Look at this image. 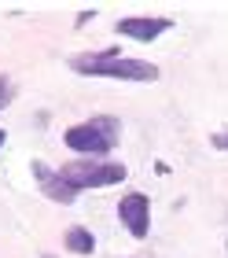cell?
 I'll return each mask as SVG.
<instances>
[{
  "mask_svg": "<svg viewBox=\"0 0 228 258\" xmlns=\"http://www.w3.org/2000/svg\"><path fill=\"white\" fill-rule=\"evenodd\" d=\"M0 144H4V129H0Z\"/></svg>",
  "mask_w": 228,
  "mask_h": 258,
  "instance_id": "cell-9",
  "label": "cell"
},
{
  "mask_svg": "<svg viewBox=\"0 0 228 258\" xmlns=\"http://www.w3.org/2000/svg\"><path fill=\"white\" fill-rule=\"evenodd\" d=\"M170 26H173L170 19H122L118 22V33H122V37H133V41H155Z\"/></svg>",
  "mask_w": 228,
  "mask_h": 258,
  "instance_id": "cell-6",
  "label": "cell"
},
{
  "mask_svg": "<svg viewBox=\"0 0 228 258\" xmlns=\"http://www.w3.org/2000/svg\"><path fill=\"white\" fill-rule=\"evenodd\" d=\"M92 247H96V240H92L89 229H81V225L66 229V251H74V254H92Z\"/></svg>",
  "mask_w": 228,
  "mask_h": 258,
  "instance_id": "cell-7",
  "label": "cell"
},
{
  "mask_svg": "<svg viewBox=\"0 0 228 258\" xmlns=\"http://www.w3.org/2000/svg\"><path fill=\"white\" fill-rule=\"evenodd\" d=\"M33 173H37V181H41V192L52 196L55 203H74V199H78V188H74V184H70L63 173H52L44 162H37V166H33Z\"/></svg>",
  "mask_w": 228,
  "mask_h": 258,
  "instance_id": "cell-5",
  "label": "cell"
},
{
  "mask_svg": "<svg viewBox=\"0 0 228 258\" xmlns=\"http://www.w3.org/2000/svg\"><path fill=\"white\" fill-rule=\"evenodd\" d=\"M118 129H122L118 118H111V114H96V118L81 122V125H70L63 133V144L74 148L78 155L100 159V155H107V151L118 144Z\"/></svg>",
  "mask_w": 228,
  "mask_h": 258,
  "instance_id": "cell-2",
  "label": "cell"
},
{
  "mask_svg": "<svg viewBox=\"0 0 228 258\" xmlns=\"http://www.w3.org/2000/svg\"><path fill=\"white\" fill-rule=\"evenodd\" d=\"M70 67L78 74H96V78H122V81H159V67L133 59L118 52H100V55H74Z\"/></svg>",
  "mask_w": 228,
  "mask_h": 258,
  "instance_id": "cell-1",
  "label": "cell"
},
{
  "mask_svg": "<svg viewBox=\"0 0 228 258\" xmlns=\"http://www.w3.org/2000/svg\"><path fill=\"white\" fill-rule=\"evenodd\" d=\"M63 177L74 184V188H107V184H118L125 181V166L122 162H96V159H81V162H70V166L59 170Z\"/></svg>",
  "mask_w": 228,
  "mask_h": 258,
  "instance_id": "cell-3",
  "label": "cell"
},
{
  "mask_svg": "<svg viewBox=\"0 0 228 258\" xmlns=\"http://www.w3.org/2000/svg\"><path fill=\"white\" fill-rule=\"evenodd\" d=\"M118 218H122V225L133 232L136 240H143L147 229H151V203H147V196L143 192H129L122 203H118Z\"/></svg>",
  "mask_w": 228,
  "mask_h": 258,
  "instance_id": "cell-4",
  "label": "cell"
},
{
  "mask_svg": "<svg viewBox=\"0 0 228 258\" xmlns=\"http://www.w3.org/2000/svg\"><path fill=\"white\" fill-rule=\"evenodd\" d=\"M11 96H15V89H11V81H8V74H0V111L11 103Z\"/></svg>",
  "mask_w": 228,
  "mask_h": 258,
  "instance_id": "cell-8",
  "label": "cell"
}]
</instances>
